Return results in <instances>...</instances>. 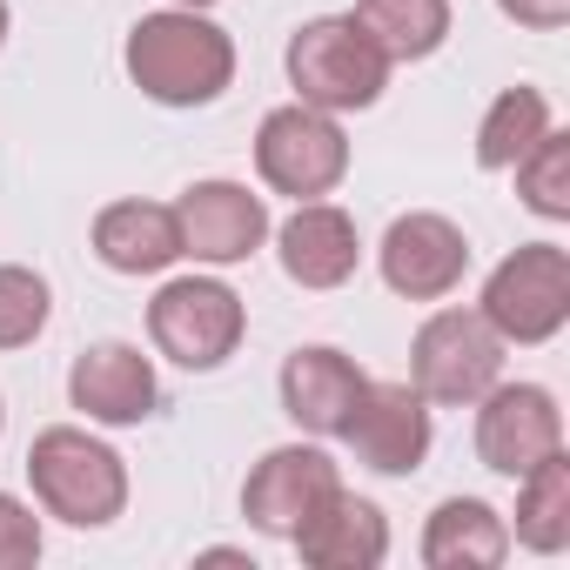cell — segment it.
<instances>
[{"label": "cell", "instance_id": "cell-27", "mask_svg": "<svg viewBox=\"0 0 570 570\" xmlns=\"http://www.w3.org/2000/svg\"><path fill=\"white\" fill-rule=\"evenodd\" d=\"M0 48H8V0H0Z\"/></svg>", "mask_w": 570, "mask_h": 570}, {"label": "cell", "instance_id": "cell-24", "mask_svg": "<svg viewBox=\"0 0 570 570\" xmlns=\"http://www.w3.org/2000/svg\"><path fill=\"white\" fill-rule=\"evenodd\" d=\"M41 563V517L0 490V570H35Z\"/></svg>", "mask_w": 570, "mask_h": 570}, {"label": "cell", "instance_id": "cell-18", "mask_svg": "<svg viewBox=\"0 0 570 570\" xmlns=\"http://www.w3.org/2000/svg\"><path fill=\"white\" fill-rule=\"evenodd\" d=\"M510 557V517L483 497H443L423 523V563L430 570H497Z\"/></svg>", "mask_w": 570, "mask_h": 570}, {"label": "cell", "instance_id": "cell-14", "mask_svg": "<svg viewBox=\"0 0 570 570\" xmlns=\"http://www.w3.org/2000/svg\"><path fill=\"white\" fill-rule=\"evenodd\" d=\"M363 383H370V376L356 370V356H343V350H330V343L289 350V363H282V376H275L282 416H289L303 436H343V423H350Z\"/></svg>", "mask_w": 570, "mask_h": 570}, {"label": "cell", "instance_id": "cell-28", "mask_svg": "<svg viewBox=\"0 0 570 570\" xmlns=\"http://www.w3.org/2000/svg\"><path fill=\"white\" fill-rule=\"evenodd\" d=\"M0 430H8V410H0Z\"/></svg>", "mask_w": 570, "mask_h": 570}, {"label": "cell", "instance_id": "cell-8", "mask_svg": "<svg viewBox=\"0 0 570 570\" xmlns=\"http://www.w3.org/2000/svg\"><path fill=\"white\" fill-rule=\"evenodd\" d=\"M550 450H563V410L543 383H490L476 396V463L497 476H523L537 470Z\"/></svg>", "mask_w": 570, "mask_h": 570}, {"label": "cell", "instance_id": "cell-10", "mask_svg": "<svg viewBox=\"0 0 570 570\" xmlns=\"http://www.w3.org/2000/svg\"><path fill=\"white\" fill-rule=\"evenodd\" d=\"M330 490H343V470L330 463V450H316V443H282V450H268V456L248 470V483H242V517H248V530L289 543V537L330 503Z\"/></svg>", "mask_w": 570, "mask_h": 570}, {"label": "cell", "instance_id": "cell-2", "mask_svg": "<svg viewBox=\"0 0 570 570\" xmlns=\"http://www.w3.org/2000/svg\"><path fill=\"white\" fill-rule=\"evenodd\" d=\"M28 483L35 503L75 530H108L128 510V463L81 423H55L28 443Z\"/></svg>", "mask_w": 570, "mask_h": 570}, {"label": "cell", "instance_id": "cell-19", "mask_svg": "<svg viewBox=\"0 0 570 570\" xmlns=\"http://www.w3.org/2000/svg\"><path fill=\"white\" fill-rule=\"evenodd\" d=\"M550 128H557V121H550V95H543V88H530V81L503 88V95L483 108V121H476V168L510 175Z\"/></svg>", "mask_w": 570, "mask_h": 570}, {"label": "cell", "instance_id": "cell-25", "mask_svg": "<svg viewBox=\"0 0 570 570\" xmlns=\"http://www.w3.org/2000/svg\"><path fill=\"white\" fill-rule=\"evenodd\" d=\"M497 14L517 21V28H530V35H557L570 21V0H497Z\"/></svg>", "mask_w": 570, "mask_h": 570}, {"label": "cell", "instance_id": "cell-9", "mask_svg": "<svg viewBox=\"0 0 570 570\" xmlns=\"http://www.w3.org/2000/svg\"><path fill=\"white\" fill-rule=\"evenodd\" d=\"M376 268H383V282L403 303H443L470 275V235L450 215H436V208H410V215H396L383 228Z\"/></svg>", "mask_w": 570, "mask_h": 570}, {"label": "cell", "instance_id": "cell-4", "mask_svg": "<svg viewBox=\"0 0 570 570\" xmlns=\"http://www.w3.org/2000/svg\"><path fill=\"white\" fill-rule=\"evenodd\" d=\"M248 336V309L222 275H175L148 303V343L175 370H222Z\"/></svg>", "mask_w": 570, "mask_h": 570}, {"label": "cell", "instance_id": "cell-23", "mask_svg": "<svg viewBox=\"0 0 570 570\" xmlns=\"http://www.w3.org/2000/svg\"><path fill=\"white\" fill-rule=\"evenodd\" d=\"M517 195H523V208L530 215H543V222H570V135H543L517 168Z\"/></svg>", "mask_w": 570, "mask_h": 570}, {"label": "cell", "instance_id": "cell-13", "mask_svg": "<svg viewBox=\"0 0 570 570\" xmlns=\"http://www.w3.org/2000/svg\"><path fill=\"white\" fill-rule=\"evenodd\" d=\"M68 403L88 416V423H108V430H135L161 410V383H155V363L135 350V343H88L68 370Z\"/></svg>", "mask_w": 570, "mask_h": 570}, {"label": "cell", "instance_id": "cell-6", "mask_svg": "<svg viewBox=\"0 0 570 570\" xmlns=\"http://www.w3.org/2000/svg\"><path fill=\"white\" fill-rule=\"evenodd\" d=\"M255 175H262V188L296 195V202L336 195L343 175H350V135H343V121L323 115V108H303V101L268 108L262 128H255Z\"/></svg>", "mask_w": 570, "mask_h": 570}, {"label": "cell", "instance_id": "cell-5", "mask_svg": "<svg viewBox=\"0 0 570 570\" xmlns=\"http://www.w3.org/2000/svg\"><path fill=\"white\" fill-rule=\"evenodd\" d=\"M476 316L517 350L550 343L570 323V248L563 242H523L517 255H503L483 282Z\"/></svg>", "mask_w": 570, "mask_h": 570}, {"label": "cell", "instance_id": "cell-15", "mask_svg": "<svg viewBox=\"0 0 570 570\" xmlns=\"http://www.w3.org/2000/svg\"><path fill=\"white\" fill-rule=\"evenodd\" d=\"M275 255L296 289H343L363 268V235L336 202H296V215L275 228Z\"/></svg>", "mask_w": 570, "mask_h": 570}, {"label": "cell", "instance_id": "cell-21", "mask_svg": "<svg viewBox=\"0 0 570 570\" xmlns=\"http://www.w3.org/2000/svg\"><path fill=\"white\" fill-rule=\"evenodd\" d=\"M510 537L537 557H557L570 543V456L563 450H550L537 470L517 476V530Z\"/></svg>", "mask_w": 570, "mask_h": 570}, {"label": "cell", "instance_id": "cell-1", "mask_svg": "<svg viewBox=\"0 0 570 570\" xmlns=\"http://www.w3.org/2000/svg\"><path fill=\"white\" fill-rule=\"evenodd\" d=\"M121 68L161 108H208L235 81V41L202 8H161L128 28Z\"/></svg>", "mask_w": 570, "mask_h": 570}, {"label": "cell", "instance_id": "cell-26", "mask_svg": "<svg viewBox=\"0 0 570 570\" xmlns=\"http://www.w3.org/2000/svg\"><path fill=\"white\" fill-rule=\"evenodd\" d=\"M168 8H202V14H208V8H215V0H168Z\"/></svg>", "mask_w": 570, "mask_h": 570}, {"label": "cell", "instance_id": "cell-7", "mask_svg": "<svg viewBox=\"0 0 570 570\" xmlns=\"http://www.w3.org/2000/svg\"><path fill=\"white\" fill-rule=\"evenodd\" d=\"M503 336L476 309H436L410 343V383L436 410H470L503 376Z\"/></svg>", "mask_w": 570, "mask_h": 570}, {"label": "cell", "instance_id": "cell-16", "mask_svg": "<svg viewBox=\"0 0 570 570\" xmlns=\"http://www.w3.org/2000/svg\"><path fill=\"white\" fill-rule=\"evenodd\" d=\"M289 543L309 570H376L390 557V517L356 490H330V503Z\"/></svg>", "mask_w": 570, "mask_h": 570}, {"label": "cell", "instance_id": "cell-3", "mask_svg": "<svg viewBox=\"0 0 570 570\" xmlns=\"http://www.w3.org/2000/svg\"><path fill=\"white\" fill-rule=\"evenodd\" d=\"M289 88L303 108H323V115H363L383 101L390 88V61L383 48L356 28V14H316L289 35Z\"/></svg>", "mask_w": 570, "mask_h": 570}, {"label": "cell", "instance_id": "cell-20", "mask_svg": "<svg viewBox=\"0 0 570 570\" xmlns=\"http://www.w3.org/2000/svg\"><path fill=\"white\" fill-rule=\"evenodd\" d=\"M356 28L383 48L390 68L430 61L450 41V0H356Z\"/></svg>", "mask_w": 570, "mask_h": 570}, {"label": "cell", "instance_id": "cell-22", "mask_svg": "<svg viewBox=\"0 0 570 570\" xmlns=\"http://www.w3.org/2000/svg\"><path fill=\"white\" fill-rule=\"evenodd\" d=\"M55 316L48 275L28 262H0V350H28Z\"/></svg>", "mask_w": 570, "mask_h": 570}, {"label": "cell", "instance_id": "cell-11", "mask_svg": "<svg viewBox=\"0 0 570 570\" xmlns=\"http://www.w3.org/2000/svg\"><path fill=\"white\" fill-rule=\"evenodd\" d=\"M430 403L416 396V383H363L350 423H343V443L356 450L363 470L376 476H416L423 456H430Z\"/></svg>", "mask_w": 570, "mask_h": 570}, {"label": "cell", "instance_id": "cell-12", "mask_svg": "<svg viewBox=\"0 0 570 570\" xmlns=\"http://www.w3.org/2000/svg\"><path fill=\"white\" fill-rule=\"evenodd\" d=\"M175 228H181V255L208 262V268H235L268 242V202L248 181H195L175 202Z\"/></svg>", "mask_w": 570, "mask_h": 570}, {"label": "cell", "instance_id": "cell-17", "mask_svg": "<svg viewBox=\"0 0 570 570\" xmlns=\"http://www.w3.org/2000/svg\"><path fill=\"white\" fill-rule=\"evenodd\" d=\"M88 242H95L101 268H115V275H161V268H175V262H181L175 202H141V195L108 202V208L95 215Z\"/></svg>", "mask_w": 570, "mask_h": 570}]
</instances>
